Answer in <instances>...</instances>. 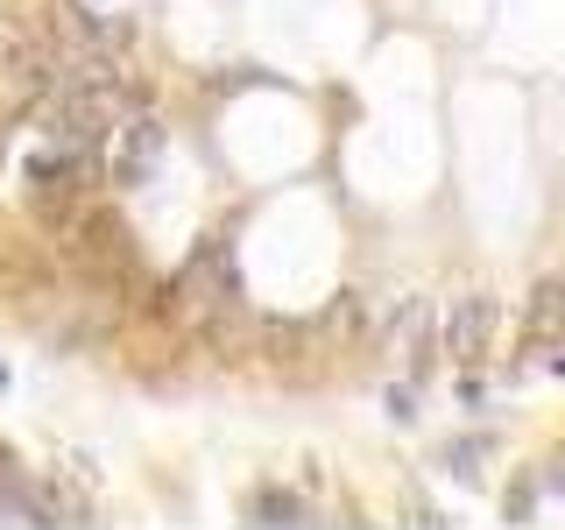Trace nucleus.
<instances>
[{"instance_id":"1","label":"nucleus","mask_w":565,"mask_h":530,"mask_svg":"<svg viewBox=\"0 0 565 530\" xmlns=\"http://www.w3.org/2000/svg\"><path fill=\"white\" fill-rule=\"evenodd\" d=\"M170 297H177V311H184L191 326H205V318L234 311V305H241V276H234V255H226V241H199V255L177 269Z\"/></svg>"},{"instance_id":"2","label":"nucleus","mask_w":565,"mask_h":530,"mask_svg":"<svg viewBox=\"0 0 565 530\" xmlns=\"http://www.w3.org/2000/svg\"><path fill=\"white\" fill-rule=\"evenodd\" d=\"M85 177H93V149H71V141H43V149L29 156V199L43 220H64V205L85 191Z\"/></svg>"},{"instance_id":"3","label":"nucleus","mask_w":565,"mask_h":530,"mask_svg":"<svg viewBox=\"0 0 565 530\" xmlns=\"http://www.w3.org/2000/svg\"><path fill=\"white\" fill-rule=\"evenodd\" d=\"M156 163H163V120H149V114L120 120V141H114V163H106V177H114L120 191H141L156 177Z\"/></svg>"},{"instance_id":"4","label":"nucleus","mask_w":565,"mask_h":530,"mask_svg":"<svg viewBox=\"0 0 565 530\" xmlns=\"http://www.w3.org/2000/svg\"><path fill=\"white\" fill-rule=\"evenodd\" d=\"M494 340V297H459L452 318H446V353L459 368H473Z\"/></svg>"},{"instance_id":"5","label":"nucleus","mask_w":565,"mask_h":530,"mask_svg":"<svg viewBox=\"0 0 565 530\" xmlns=\"http://www.w3.org/2000/svg\"><path fill=\"white\" fill-rule=\"evenodd\" d=\"M388 353H396L411 375H424V361H431V305H403L396 311V332H388Z\"/></svg>"},{"instance_id":"6","label":"nucleus","mask_w":565,"mask_h":530,"mask_svg":"<svg viewBox=\"0 0 565 530\" xmlns=\"http://www.w3.org/2000/svg\"><path fill=\"white\" fill-rule=\"evenodd\" d=\"M530 332H537V340H558V332H565V283H552V276H544L537 283V290H530Z\"/></svg>"},{"instance_id":"7","label":"nucleus","mask_w":565,"mask_h":530,"mask_svg":"<svg viewBox=\"0 0 565 530\" xmlns=\"http://www.w3.org/2000/svg\"><path fill=\"white\" fill-rule=\"evenodd\" d=\"M255 523H305V502H297V495H282V488H262L255 495Z\"/></svg>"},{"instance_id":"8","label":"nucleus","mask_w":565,"mask_h":530,"mask_svg":"<svg viewBox=\"0 0 565 530\" xmlns=\"http://www.w3.org/2000/svg\"><path fill=\"white\" fill-rule=\"evenodd\" d=\"M332 326H340V332H361V326H367V305H361V290H347L340 305H332Z\"/></svg>"}]
</instances>
